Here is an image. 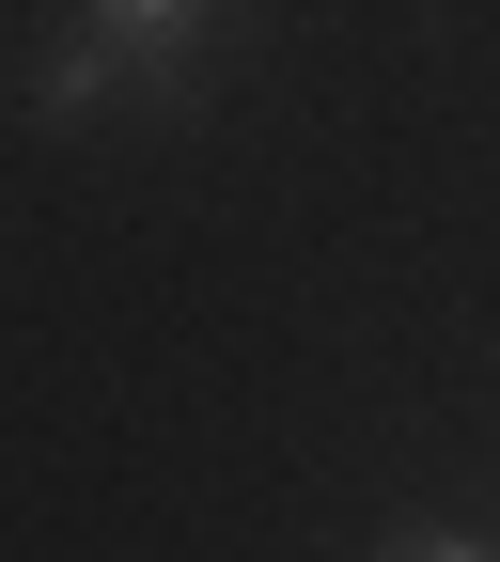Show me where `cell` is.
Listing matches in <instances>:
<instances>
[{"label":"cell","instance_id":"6da1fadb","mask_svg":"<svg viewBox=\"0 0 500 562\" xmlns=\"http://www.w3.org/2000/svg\"><path fill=\"white\" fill-rule=\"evenodd\" d=\"M203 16H220V0H95V32L125 47V79H188Z\"/></svg>","mask_w":500,"mask_h":562},{"label":"cell","instance_id":"7a4b0ae2","mask_svg":"<svg viewBox=\"0 0 500 562\" xmlns=\"http://www.w3.org/2000/svg\"><path fill=\"white\" fill-rule=\"evenodd\" d=\"M95 94H125V47H110V32H79V47L32 79V110H95Z\"/></svg>","mask_w":500,"mask_h":562},{"label":"cell","instance_id":"3957f363","mask_svg":"<svg viewBox=\"0 0 500 562\" xmlns=\"http://www.w3.org/2000/svg\"><path fill=\"white\" fill-rule=\"evenodd\" d=\"M391 562H500V547H469V531H422V547H391Z\"/></svg>","mask_w":500,"mask_h":562}]
</instances>
